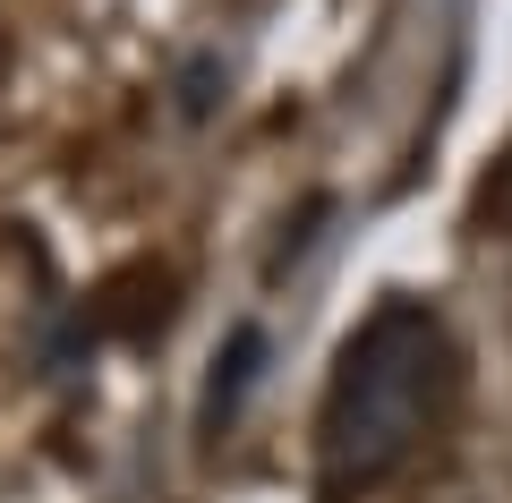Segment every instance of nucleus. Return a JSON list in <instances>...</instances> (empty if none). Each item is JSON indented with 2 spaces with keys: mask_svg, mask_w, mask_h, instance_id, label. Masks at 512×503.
Here are the masks:
<instances>
[{
  "mask_svg": "<svg viewBox=\"0 0 512 503\" xmlns=\"http://www.w3.org/2000/svg\"><path fill=\"white\" fill-rule=\"evenodd\" d=\"M453 384V333L427 299H384L359 316L316 401V495L359 503L419 461Z\"/></svg>",
  "mask_w": 512,
  "mask_h": 503,
  "instance_id": "1",
  "label": "nucleus"
},
{
  "mask_svg": "<svg viewBox=\"0 0 512 503\" xmlns=\"http://www.w3.org/2000/svg\"><path fill=\"white\" fill-rule=\"evenodd\" d=\"M265 359H274V333L265 324H231V342L214 350V376H205V401H197V427L205 435H231L248 393L265 384Z\"/></svg>",
  "mask_w": 512,
  "mask_h": 503,
  "instance_id": "2",
  "label": "nucleus"
},
{
  "mask_svg": "<svg viewBox=\"0 0 512 503\" xmlns=\"http://www.w3.org/2000/svg\"><path fill=\"white\" fill-rule=\"evenodd\" d=\"M214 86H222L214 60H188V77H180V111H188V120H205V111H214Z\"/></svg>",
  "mask_w": 512,
  "mask_h": 503,
  "instance_id": "3",
  "label": "nucleus"
}]
</instances>
